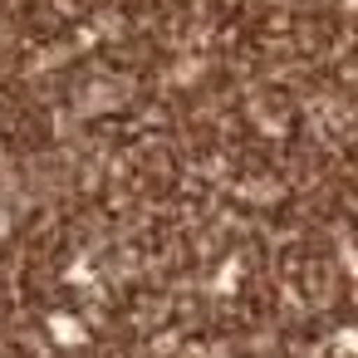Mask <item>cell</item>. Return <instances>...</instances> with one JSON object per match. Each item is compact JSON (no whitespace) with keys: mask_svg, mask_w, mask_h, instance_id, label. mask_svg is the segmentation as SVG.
Here are the masks:
<instances>
[]
</instances>
